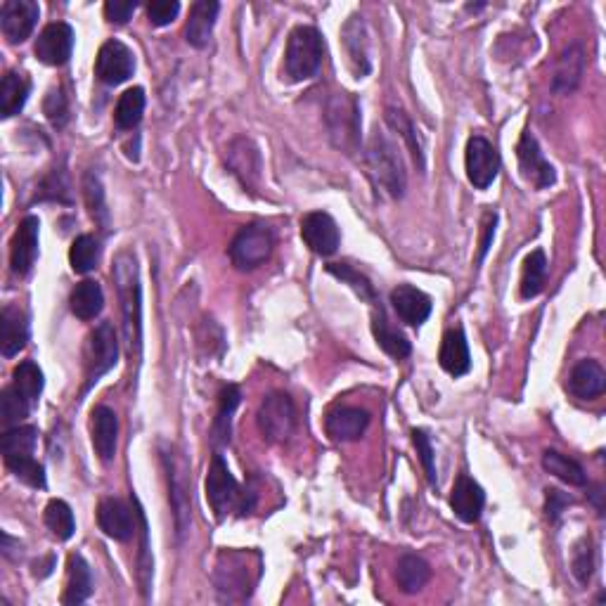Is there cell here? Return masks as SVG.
I'll list each match as a JSON object with an SVG mask.
<instances>
[{
  "instance_id": "6da1fadb",
  "label": "cell",
  "mask_w": 606,
  "mask_h": 606,
  "mask_svg": "<svg viewBox=\"0 0 606 606\" xmlns=\"http://www.w3.org/2000/svg\"><path fill=\"white\" fill-rule=\"evenodd\" d=\"M112 277L121 301L128 356L138 363L140 353H143V287H140V270L133 251H121L116 256Z\"/></svg>"
},
{
  "instance_id": "7a4b0ae2",
  "label": "cell",
  "mask_w": 606,
  "mask_h": 606,
  "mask_svg": "<svg viewBox=\"0 0 606 606\" xmlns=\"http://www.w3.org/2000/svg\"><path fill=\"white\" fill-rule=\"evenodd\" d=\"M261 578L259 552L223 550L218 554L214 585L225 602H247Z\"/></svg>"
},
{
  "instance_id": "3957f363",
  "label": "cell",
  "mask_w": 606,
  "mask_h": 606,
  "mask_svg": "<svg viewBox=\"0 0 606 606\" xmlns=\"http://www.w3.org/2000/svg\"><path fill=\"white\" fill-rule=\"evenodd\" d=\"M43 393V372L34 360H22L12 372V382L0 393V417L3 427H17L38 405Z\"/></svg>"
},
{
  "instance_id": "277c9868",
  "label": "cell",
  "mask_w": 606,
  "mask_h": 606,
  "mask_svg": "<svg viewBox=\"0 0 606 606\" xmlns=\"http://www.w3.org/2000/svg\"><path fill=\"white\" fill-rule=\"evenodd\" d=\"M365 161L375 185L389 199H401L408 185V173L398 147L391 143L389 135L375 131L365 147Z\"/></svg>"
},
{
  "instance_id": "5b68a950",
  "label": "cell",
  "mask_w": 606,
  "mask_h": 606,
  "mask_svg": "<svg viewBox=\"0 0 606 606\" xmlns=\"http://www.w3.org/2000/svg\"><path fill=\"white\" fill-rule=\"evenodd\" d=\"M206 500H209L218 521L230 517V514L244 517L254 507V495L244 491L237 483L221 453H214V457H211L209 474H206Z\"/></svg>"
},
{
  "instance_id": "8992f818",
  "label": "cell",
  "mask_w": 606,
  "mask_h": 606,
  "mask_svg": "<svg viewBox=\"0 0 606 606\" xmlns=\"http://www.w3.org/2000/svg\"><path fill=\"white\" fill-rule=\"evenodd\" d=\"M161 462H164L166 481H169V500L173 507V521H176V533L178 538H183L192 524L190 464L176 446H166L161 450Z\"/></svg>"
},
{
  "instance_id": "52a82bcc",
  "label": "cell",
  "mask_w": 606,
  "mask_h": 606,
  "mask_svg": "<svg viewBox=\"0 0 606 606\" xmlns=\"http://www.w3.org/2000/svg\"><path fill=\"white\" fill-rule=\"evenodd\" d=\"M325 57V43L315 27H296L289 34L285 50V74L292 83H301L318 76Z\"/></svg>"
},
{
  "instance_id": "ba28073f",
  "label": "cell",
  "mask_w": 606,
  "mask_h": 606,
  "mask_svg": "<svg viewBox=\"0 0 606 606\" xmlns=\"http://www.w3.org/2000/svg\"><path fill=\"white\" fill-rule=\"evenodd\" d=\"M275 247V235L268 225L263 223H249L244 228L237 230V235L232 237L228 256L232 266L242 273L247 270H256L270 259Z\"/></svg>"
},
{
  "instance_id": "9c48e42d",
  "label": "cell",
  "mask_w": 606,
  "mask_h": 606,
  "mask_svg": "<svg viewBox=\"0 0 606 606\" xmlns=\"http://www.w3.org/2000/svg\"><path fill=\"white\" fill-rule=\"evenodd\" d=\"M259 431L268 443H287L296 431V405L289 393L273 391L263 398L256 412Z\"/></svg>"
},
{
  "instance_id": "30bf717a",
  "label": "cell",
  "mask_w": 606,
  "mask_h": 606,
  "mask_svg": "<svg viewBox=\"0 0 606 606\" xmlns=\"http://www.w3.org/2000/svg\"><path fill=\"white\" fill-rule=\"evenodd\" d=\"M327 126L334 145L346 154H353L360 145V109L351 93H337L327 102Z\"/></svg>"
},
{
  "instance_id": "8fae6325",
  "label": "cell",
  "mask_w": 606,
  "mask_h": 606,
  "mask_svg": "<svg viewBox=\"0 0 606 606\" xmlns=\"http://www.w3.org/2000/svg\"><path fill=\"white\" fill-rule=\"evenodd\" d=\"M116 360H119V339H116L114 325L112 322H100V325L88 334L86 386H83V393L93 389V386L100 382V377H105L116 365Z\"/></svg>"
},
{
  "instance_id": "7c38bea8",
  "label": "cell",
  "mask_w": 606,
  "mask_h": 606,
  "mask_svg": "<svg viewBox=\"0 0 606 606\" xmlns=\"http://www.w3.org/2000/svg\"><path fill=\"white\" fill-rule=\"evenodd\" d=\"M464 171L467 180L476 190H488L493 180L500 173V154L495 150L491 140L483 135H472L467 140V150H464Z\"/></svg>"
},
{
  "instance_id": "4fadbf2b",
  "label": "cell",
  "mask_w": 606,
  "mask_h": 606,
  "mask_svg": "<svg viewBox=\"0 0 606 606\" xmlns=\"http://www.w3.org/2000/svg\"><path fill=\"white\" fill-rule=\"evenodd\" d=\"M135 72V55L126 43L112 41L102 43L95 57V76L105 83V86H121Z\"/></svg>"
},
{
  "instance_id": "5bb4252c",
  "label": "cell",
  "mask_w": 606,
  "mask_h": 606,
  "mask_svg": "<svg viewBox=\"0 0 606 606\" xmlns=\"http://www.w3.org/2000/svg\"><path fill=\"white\" fill-rule=\"evenodd\" d=\"M517 159L521 176H524L528 183H533L538 190H545L557 183V171H554V166L545 159V154L540 150L538 140H535L531 131L521 133L517 145Z\"/></svg>"
},
{
  "instance_id": "9a60e30c",
  "label": "cell",
  "mask_w": 606,
  "mask_h": 606,
  "mask_svg": "<svg viewBox=\"0 0 606 606\" xmlns=\"http://www.w3.org/2000/svg\"><path fill=\"white\" fill-rule=\"evenodd\" d=\"M301 240L318 256L337 254L341 244V232L337 221L325 211H311L301 218Z\"/></svg>"
},
{
  "instance_id": "2e32d148",
  "label": "cell",
  "mask_w": 606,
  "mask_h": 606,
  "mask_svg": "<svg viewBox=\"0 0 606 606\" xmlns=\"http://www.w3.org/2000/svg\"><path fill=\"white\" fill-rule=\"evenodd\" d=\"M41 8L34 0H5L0 5V29L10 43H24L34 34Z\"/></svg>"
},
{
  "instance_id": "e0dca14e",
  "label": "cell",
  "mask_w": 606,
  "mask_h": 606,
  "mask_svg": "<svg viewBox=\"0 0 606 606\" xmlns=\"http://www.w3.org/2000/svg\"><path fill=\"white\" fill-rule=\"evenodd\" d=\"M74 50V29L67 22L48 24L36 38L34 53L38 62L48 64V67H62L69 62Z\"/></svg>"
},
{
  "instance_id": "ac0fdd59",
  "label": "cell",
  "mask_w": 606,
  "mask_h": 606,
  "mask_svg": "<svg viewBox=\"0 0 606 606\" xmlns=\"http://www.w3.org/2000/svg\"><path fill=\"white\" fill-rule=\"evenodd\" d=\"M38 232L41 221L36 216L22 218L10 244V270L17 277H27L38 259Z\"/></svg>"
},
{
  "instance_id": "d6986e66",
  "label": "cell",
  "mask_w": 606,
  "mask_h": 606,
  "mask_svg": "<svg viewBox=\"0 0 606 606\" xmlns=\"http://www.w3.org/2000/svg\"><path fill=\"white\" fill-rule=\"evenodd\" d=\"M367 427H370V412L353 408V405H339V408L327 412L325 417L327 436L337 443L358 441Z\"/></svg>"
},
{
  "instance_id": "ffe728a7",
  "label": "cell",
  "mask_w": 606,
  "mask_h": 606,
  "mask_svg": "<svg viewBox=\"0 0 606 606\" xmlns=\"http://www.w3.org/2000/svg\"><path fill=\"white\" fill-rule=\"evenodd\" d=\"M135 514L131 512V507L126 502H121L119 498H105L100 500L98 505V526L100 531L107 535V538L119 540V543H128L133 538L135 531Z\"/></svg>"
},
{
  "instance_id": "44dd1931",
  "label": "cell",
  "mask_w": 606,
  "mask_h": 606,
  "mask_svg": "<svg viewBox=\"0 0 606 606\" xmlns=\"http://www.w3.org/2000/svg\"><path fill=\"white\" fill-rule=\"evenodd\" d=\"M116 438H119V419L116 412L107 405H98L90 412V441H93L95 455L109 464L116 457Z\"/></svg>"
},
{
  "instance_id": "7402d4cb",
  "label": "cell",
  "mask_w": 606,
  "mask_h": 606,
  "mask_svg": "<svg viewBox=\"0 0 606 606\" xmlns=\"http://www.w3.org/2000/svg\"><path fill=\"white\" fill-rule=\"evenodd\" d=\"M391 306L405 325L422 327L429 320L434 303H431V296L424 294L422 289L412 285H398L391 292Z\"/></svg>"
},
{
  "instance_id": "603a6c76",
  "label": "cell",
  "mask_w": 606,
  "mask_h": 606,
  "mask_svg": "<svg viewBox=\"0 0 606 606\" xmlns=\"http://www.w3.org/2000/svg\"><path fill=\"white\" fill-rule=\"evenodd\" d=\"M341 38H344V48L348 62H351L353 74H356V79H365V76L372 72V62H370V41H367V27L363 17L353 15L348 19L344 29H341Z\"/></svg>"
},
{
  "instance_id": "cb8c5ba5",
  "label": "cell",
  "mask_w": 606,
  "mask_h": 606,
  "mask_svg": "<svg viewBox=\"0 0 606 606\" xmlns=\"http://www.w3.org/2000/svg\"><path fill=\"white\" fill-rule=\"evenodd\" d=\"M483 505H486V493L479 483L467 474L457 476L453 493H450V507H453L455 517L464 524H476L483 514Z\"/></svg>"
},
{
  "instance_id": "d4e9b609",
  "label": "cell",
  "mask_w": 606,
  "mask_h": 606,
  "mask_svg": "<svg viewBox=\"0 0 606 606\" xmlns=\"http://www.w3.org/2000/svg\"><path fill=\"white\" fill-rule=\"evenodd\" d=\"M228 166L247 190H254L261 180V154L247 138H237L228 150Z\"/></svg>"
},
{
  "instance_id": "484cf974",
  "label": "cell",
  "mask_w": 606,
  "mask_h": 606,
  "mask_svg": "<svg viewBox=\"0 0 606 606\" xmlns=\"http://www.w3.org/2000/svg\"><path fill=\"white\" fill-rule=\"evenodd\" d=\"M585 76V50L580 43H571L562 50L557 64H554L552 90L557 95H571L580 86Z\"/></svg>"
},
{
  "instance_id": "4316f807",
  "label": "cell",
  "mask_w": 606,
  "mask_h": 606,
  "mask_svg": "<svg viewBox=\"0 0 606 606\" xmlns=\"http://www.w3.org/2000/svg\"><path fill=\"white\" fill-rule=\"evenodd\" d=\"M569 391L580 401H595L606 391L604 367L592 358L578 360L569 375Z\"/></svg>"
},
{
  "instance_id": "83f0119b",
  "label": "cell",
  "mask_w": 606,
  "mask_h": 606,
  "mask_svg": "<svg viewBox=\"0 0 606 606\" xmlns=\"http://www.w3.org/2000/svg\"><path fill=\"white\" fill-rule=\"evenodd\" d=\"M0 320V351L5 358H15L29 341V315L19 306H5Z\"/></svg>"
},
{
  "instance_id": "f1b7e54d",
  "label": "cell",
  "mask_w": 606,
  "mask_h": 606,
  "mask_svg": "<svg viewBox=\"0 0 606 606\" xmlns=\"http://www.w3.org/2000/svg\"><path fill=\"white\" fill-rule=\"evenodd\" d=\"M218 12H221V5L214 3V0H197V3L192 5L188 24H185V41H188L192 48L202 50L209 45Z\"/></svg>"
},
{
  "instance_id": "f546056e",
  "label": "cell",
  "mask_w": 606,
  "mask_h": 606,
  "mask_svg": "<svg viewBox=\"0 0 606 606\" xmlns=\"http://www.w3.org/2000/svg\"><path fill=\"white\" fill-rule=\"evenodd\" d=\"M372 334H375L377 346L393 360H403L412 353V344L408 337H405L398 327L391 325L379 303H375V308H372Z\"/></svg>"
},
{
  "instance_id": "4dcf8cb0",
  "label": "cell",
  "mask_w": 606,
  "mask_h": 606,
  "mask_svg": "<svg viewBox=\"0 0 606 606\" xmlns=\"http://www.w3.org/2000/svg\"><path fill=\"white\" fill-rule=\"evenodd\" d=\"M438 363H441V367L450 377H462L472 370V356H469V344L462 327H455V330H448L443 334Z\"/></svg>"
},
{
  "instance_id": "1f68e13d",
  "label": "cell",
  "mask_w": 606,
  "mask_h": 606,
  "mask_svg": "<svg viewBox=\"0 0 606 606\" xmlns=\"http://www.w3.org/2000/svg\"><path fill=\"white\" fill-rule=\"evenodd\" d=\"M242 393L235 384H228L218 396V410L211 424V443H214L216 453H221V448L230 446V434H232V415L240 408Z\"/></svg>"
},
{
  "instance_id": "d6a6232c",
  "label": "cell",
  "mask_w": 606,
  "mask_h": 606,
  "mask_svg": "<svg viewBox=\"0 0 606 606\" xmlns=\"http://www.w3.org/2000/svg\"><path fill=\"white\" fill-rule=\"evenodd\" d=\"M31 93V83L24 74L8 72L0 81V116L12 119L27 105Z\"/></svg>"
},
{
  "instance_id": "836d02e7",
  "label": "cell",
  "mask_w": 606,
  "mask_h": 606,
  "mask_svg": "<svg viewBox=\"0 0 606 606\" xmlns=\"http://www.w3.org/2000/svg\"><path fill=\"white\" fill-rule=\"evenodd\" d=\"M69 308L79 320H95L105 308V294H102L100 282L83 280L72 289L69 296Z\"/></svg>"
},
{
  "instance_id": "e575fe53",
  "label": "cell",
  "mask_w": 606,
  "mask_h": 606,
  "mask_svg": "<svg viewBox=\"0 0 606 606\" xmlns=\"http://www.w3.org/2000/svg\"><path fill=\"white\" fill-rule=\"evenodd\" d=\"M93 595V573L90 566L81 554H72L69 557V580L67 590H64L62 602L67 606H79Z\"/></svg>"
},
{
  "instance_id": "d590c367",
  "label": "cell",
  "mask_w": 606,
  "mask_h": 606,
  "mask_svg": "<svg viewBox=\"0 0 606 606\" xmlns=\"http://www.w3.org/2000/svg\"><path fill=\"white\" fill-rule=\"evenodd\" d=\"M384 121H386V126H389L393 133L401 135L403 143L408 145L412 159H415L417 169L424 171V166H427V159H424V147H422V140H419V135H417L415 124H412V121H410V116L405 114L403 109L389 107L384 112Z\"/></svg>"
},
{
  "instance_id": "8d00e7d4",
  "label": "cell",
  "mask_w": 606,
  "mask_h": 606,
  "mask_svg": "<svg viewBox=\"0 0 606 606\" xmlns=\"http://www.w3.org/2000/svg\"><path fill=\"white\" fill-rule=\"evenodd\" d=\"M431 578V566L424 562L419 554H403L396 564V580L398 588H401L405 595H415L429 583Z\"/></svg>"
},
{
  "instance_id": "74e56055",
  "label": "cell",
  "mask_w": 606,
  "mask_h": 606,
  "mask_svg": "<svg viewBox=\"0 0 606 606\" xmlns=\"http://www.w3.org/2000/svg\"><path fill=\"white\" fill-rule=\"evenodd\" d=\"M145 105H147L145 90L140 86L128 88L119 98V102H116L114 109L116 128H119V131H133V128L140 124V119H143Z\"/></svg>"
},
{
  "instance_id": "f35d334b",
  "label": "cell",
  "mask_w": 606,
  "mask_h": 606,
  "mask_svg": "<svg viewBox=\"0 0 606 606\" xmlns=\"http://www.w3.org/2000/svg\"><path fill=\"white\" fill-rule=\"evenodd\" d=\"M38 429L31 424H17V427L5 429L3 438H0V450H3V460H17V457L34 455L36 450Z\"/></svg>"
},
{
  "instance_id": "ab89813d",
  "label": "cell",
  "mask_w": 606,
  "mask_h": 606,
  "mask_svg": "<svg viewBox=\"0 0 606 606\" xmlns=\"http://www.w3.org/2000/svg\"><path fill=\"white\" fill-rule=\"evenodd\" d=\"M547 282V256L543 249H535L524 259L521 270V299H535L543 294Z\"/></svg>"
},
{
  "instance_id": "60d3db41",
  "label": "cell",
  "mask_w": 606,
  "mask_h": 606,
  "mask_svg": "<svg viewBox=\"0 0 606 606\" xmlns=\"http://www.w3.org/2000/svg\"><path fill=\"white\" fill-rule=\"evenodd\" d=\"M543 467L547 474L557 476L559 481L569 483V486H585L588 483V474L573 457L559 453V450H545L543 453Z\"/></svg>"
},
{
  "instance_id": "b9f144b4",
  "label": "cell",
  "mask_w": 606,
  "mask_h": 606,
  "mask_svg": "<svg viewBox=\"0 0 606 606\" xmlns=\"http://www.w3.org/2000/svg\"><path fill=\"white\" fill-rule=\"evenodd\" d=\"M43 521L48 526V531L53 533V538L57 540H69L76 531V521H74V512L72 507L67 505L64 500H50L48 507L43 512Z\"/></svg>"
},
{
  "instance_id": "7bdbcfd3",
  "label": "cell",
  "mask_w": 606,
  "mask_h": 606,
  "mask_svg": "<svg viewBox=\"0 0 606 606\" xmlns=\"http://www.w3.org/2000/svg\"><path fill=\"white\" fill-rule=\"evenodd\" d=\"M100 261V244L93 235H79L69 249V263L72 270L79 275H88L90 270L98 268Z\"/></svg>"
},
{
  "instance_id": "ee69618b",
  "label": "cell",
  "mask_w": 606,
  "mask_h": 606,
  "mask_svg": "<svg viewBox=\"0 0 606 606\" xmlns=\"http://www.w3.org/2000/svg\"><path fill=\"white\" fill-rule=\"evenodd\" d=\"M135 517H138V533H140V550H138V580L143 597L150 599V585H152V552H150V538H147V521L143 509H140L138 500H135Z\"/></svg>"
},
{
  "instance_id": "f6af8a7d",
  "label": "cell",
  "mask_w": 606,
  "mask_h": 606,
  "mask_svg": "<svg viewBox=\"0 0 606 606\" xmlns=\"http://www.w3.org/2000/svg\"><path fill=\"white\" fill-rule=\"evenodd\" d=\"M327 273L334 275V277H337V280L344 282V285L351 287L353 292H356L363 301H370L372 306H375V303H379L377 301V294H375V287H372V282L367 280V277L363 273L353 270L351 266H348V263H330V266H327Z\"/></svg>"
},
{
  "instance_id": "bcb514c9",
  "label": "cell",
  "mask_w": 606,
  "mask_h": 606,
  "mask_svg": "<svg viewBox=\"0 0 606 606\" xmlns=\"http://www.w3.org/2000/svg\"><path fill=\"white\" fill-rule=\"evenodd\" d=\"M571 573L580 585H588L592 573H595V547L590 538H583L573 547L571 554Z\"/></svg>"
},
{
  "instance_id": "7dc6e473",
  "label": "cell",
  "mask_w": 606,
  "mask_h": 606,
  "mask_svg": "<svg viewBox=\"0 0 606 606\" xmlns=\"http://www.w3.org/2000/svg\"><path fill=\"white\" fill-rule=\"evenodd\" d=\"M5 467H8L19 481L27 483V486L41 488V491L45 488V469L34 455H24V457H17V460H8L5 462Z\"/></svg>"
},
{
  "instance_id": "c3c4849f",
  "label": "cell",
  "mask_w": 606,
  "mask_h": 606,
  "mask_svg": "<svg viewBox=\"0 0 606 606\" xmlns=\"http://www.w3.org/2000/svg\"><path fill=\"white\" fill-rule=\"evenodd\" d=\"M38 199H53V202H64L69 204L72 197H69V180L64 169H55L50 171L48 176L43 178V183L38 185Z\"/></svg>"
},
{
  "instance_id": "681fc988",
  "label": "cell",
  "mask_w": 606,
  "mask_h": 606,
  "mask_svg": "<svg viewBox=\"0 0 606 606\" xmlns=\"http://www.w3.org/2000/svg\"><path fill=\"white\" fill-rule=\"evenodd\" d=\"M83 190H86V202L90 209V216L98 221L102 228L107 225V209H105V192H102V183L98 178V173L90 171L86 176V183H83Z\"/></svg>"
},
{
  "instance_id": "f907efd6",
  "label": "cell",
  "mask_w": 606,
  "mask_h": 606,
  "mask_svg": "<svg viewBox=\"0 0 606 606\" xmlns=\"http://www.w3.org/2000/svg\"><path fill=\"white\" fill-rule=\"evenodd\" d=\"M412 443H415L419 460H422L424 474L431 488L438 486V474H436V460H434V448H431V438L424 429H412Z\"/></svg>"
},
{
  "instance_id": "816d5d0a",
  "label": "cell",
  "mask_w": 606,
  "mask_h": 606,
  "mask_svg": "<svg viewBox=\"0 0 606 606\" xmlns=\"http://www.w3.org/2000/svg\"><path fill=\"white\" fill-rule=\"evenodd\" d=\"M43 112L55 128H62L69 121V102L62 88H50L43 100Z\"/></svg>"
},
{
  "instance_id": "f5cc1de1",
  "label": "cell",
  "mask_w": 606,
  "mask_h": 606,
  "mask_svg": "<svg viewBox=\"0 0 606 606\" xmlns=\"http://www.w3.org/2000/svg\"><path fill=\"white\" fill-rule=\"evenodd\" d=\"M145 10L152 27H169L171 22H176L180 3L178 0H152V3H147Z\"/></svg>"
},
{
  "instance_id": "db71d44e",
  "label": "cell",
  "mask_w": 606,
  "mask_h": 606,
  "mask_svg": "<svg viewBox=\"0 0 606 606\" xmlns=\"http://www.w3.org/2000/svg\"><path fill=\"white\" fill-rule=\"evenodd\" d=\"M138 10V3H131V0H107L105 3V17L109 24H126L128 19L135 15Z\"/></svg>"
},
{
  "instance_id": "11a10c76",
  "label": "cell",
  "mask_w": 606,
  "mask_h": 606,
  "mask_svg": "<svg viewBox=\"0 0 606 606\" xmlns=\"http://www.w3.org/2000/svg\"><path fill=\"white\" fill-rule=\"evenodd\" d=\"M545 493H547V502H545L547 517H550V521H557L573 500L569 498V495H564L562 491H557V488H547Z\"/></svg>"
},
{
  "instance_id": "9f6ffc18",
  "label": "cell",
  "mask_w": 606,
  "mask_h": 606,
  "mask_svg": "<svg viewBox=\"0 0 606 606\" xmlns=\"http://www.w3.org/2000/svg\"><path fill=\"white\" fill-rule=\"evenodd\" d=\"M495 225H498V216L493 214V211H488L486 216H483V225H481V244H479V263L486 259L488 249H491L493 237H495Z\"/></svg>"
}]
</instances>
